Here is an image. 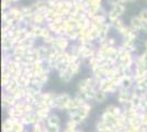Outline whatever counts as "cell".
I'll return each instance as SVG.
<instances>
[{
  "mask_svg": "<svg viewBox=\"0 0 147 132\" xmlns=\"http://www.w3.org/2000/svg\"><path fill=\"white\" fill-rule=\"evenodd\" d=\"M56 42H57L58 47H59L61 51H64V52H67V51L69 50V47H70V45H71V44H70L71 41L67 38L66 34L56 37Z\"/></svg>",
  "mask_w": 147,
  "mask_h": 132,
  "instance_id": "6da1fadb",
  "label": "cell"
},
{
  "mask_svg": "<svg viewBox=\"0 0 147 132\" xmlns=\"http://www.w3.org/2000/svg\"><path fill=\"white\" fill-rule=\"evenodd\" d=\"M111 29H112V25H111L109 22H107V23H104V24L101 25V28L99 29L98 43L103 42V41H105L107 39L109 38V32H110Z\"/></svg>",
  "mask_w": 147,
  "mask_h": 132,
  "instance_id": "7a4b0ae2",
  "label": "cell"
},
{
  "mask_svg": "<svg viewBox=\"0 0 147 132\" xmlns=\"http://www.w3.org/2000/svg\"><path fill=\"white\" fill-rule=\"evenodd\" d=\"M123 49L125 51H127L132 54H135L136 51H137V46H136V43L133 42L131 39H122V42L120 44Z\"/></svg>",
  "mask_w": 147,
  "mask_h": 132,
  "instance_id": "3957f363",
  "label": "cell"
},
{
  "mask_svg": "<svg viewBox=\"0 0 147 132\" xmlns=\"http://www.w3.org/2000/svg\"><path fill=\"white\" fill-rule=\"evenodd\" d=\"M129 26H131V29H132L134 32L140 33V32H142L143 21L140 19L138 16H133V17L131 18V20H129Z\"/></svg>",
  "mask_w": 147,
  "mask_h": 132,
  "instance_id": "277c9868",
  "label": "cell"
},
{
  "mask_svg": "<svg viewBox=\"0 0 147 132\" xmlns=\"http://www.w3.org/2000/svg\"><path fill=\"white\" fill-rule=\"evenodd\" d=\"M46 17H45V11H40L33 14V24L35 25H41L44 26L46 25Z\"/></svg>",
  "mask_w": 147,
  "mask_h": 132,
  "instance_id": "5b68a950",
  "label": "cell"
},
{
  "mask_svg": "<svg viewBox=\"0 0 147 132\" xmlns=\"http://www.w3.org/2000/svg\"><path fill=\"white\" fill-rule=\"evenodd\" d=\"M80 67H81V60L77 61V62H74V63L69 64V66H68V70H69V72H70L73 75H75V74L79 73Z\"/></svg>",
  "mask_w": 147,
  "mask_h": 132,
  "instance_id": "8992f818",
  "label": "cell"
},
{
  "mask_svg": "<svg viewBox=\"0 0 147 132\" xmlns=\"http://www.w3.org/2000/svg\"><path fill=\"white\" fill-rule=\"evenodd\" d=\"M134 77H124L123 76L122 81H121V83H120V85H121V87L123 88V89H127V88H129L132 85H133V83H134Z\"/></svg>",
  "mask_w": 147,
  "mask_h": 132,
  "instance_id": "52a82bcc",
  "label": "cell"
},
{
  "mask_svg": "<svg viewBox=\"0 0 147 132\" xmlns=\"http://www.w3.org/2000/svg\"><path fill=\"white\" fill-rule=\"evenodd\" d=\"M110 8H112L120 17H122L123 14H124V12H125V10H126V7H125L124 3H119V5H115V6L110 7Z\"/></svg>",
  "mask_w": 147,
  "mask_h": 132,
  "instance_id": "ba28073f",
  "label": "cell"
},
{
  "mask_svg": "<svg viewBox=\"0 0 147 132\" xmlns=\"http://www.w3.org/2000/svg\"><path fill=\"white\" fill-rule=\"evenodd\" d=\"M73 74L68 70V69H66V70H63V72H61L59 73V78H61V81H64V82H69L71 78H73Z\"/></svg>",
  "mask_w": 147,
  "mask_h": 132,
  "instance_id": "9c48e42d",
  "label": "cell"
},
{
  "mask_svg": "<svg viewBox=\"0 0 147 132\" xmlns=\"http://www.w3.org/2000/svg\"><path fill=\"white\" fill-rule=\"evenodd\" d=\"M87 7H92L94 9H100L102 8V0H89Z\"/></svg>",
  "mask_w": 147,
  "mask_h": 132,
  "instance_id": "30bf717a",
  "label": "cell"
},
{
  "mask_svg": "<svg viewBox=\"0 0 147 132\" xmlns=\"http://www.w3.org/2000/svg\"><path fill=\"white\" fill-rule=\"evenodd\" d=\"M94 98H96V100L99 101V102H102V101L107 98V94H105V91L101 90V89H99V90H97V93H96Z\"/></svg>",
  "mask_w": 147,
  "mask_h": 132,
  "instance_id": "8fae6325",
  "label": "cell"
},
{
  "mask_svg": "<svg viewBox=\"0 0 147 132\" xmlns=\"http://www.w3.org/2000/svg\"><path fill=\"white\" fill-rule=\"evenodd\" d=\"M137 16L140 17V19H141L142 21H146V22H147V8L142 9L141 11L138 12V14H137Z\"/></svg>",
  "mask_w": 147,
  "mask_h": 132,
  "instance_id": "7c38bea8",
  "label": "cell"
},
{
  "mask_svg": "<svg viewBox=\"0 0 147 132\" xmlns=\"http://www.w3.org/2000/svg\"><path fill=\"white\" fill-rule=\"evenodd\" d=\"M51 34H52L51 30H49V28L46 26V25H44V28H43V34H42V39H41V40H44V39L47 38L49 35H51Z\"/></svg>",
  "mask_w": 147,
  "mask_h": 132,
  "instance_id": "4fadbf2b",
  "label": "cell"
},
{
  "mask_svg": "<svg viewBox=\"0 0 147 132\" xmlns=\"http://www.w3.org/2000/svg\"><path fill=\"white\" fill-rule=\"evenodd\" d=\"M105 42L108 44V46H117V40L114 38H108L105 40Z\"/></svg>",
  "mask_w": 147,
  "mask_h": 132,
  "instance_id": "5bb4252c",
  "label": "cell"
},
{
  "mask_svg": "<svg viewBox=\"0 0 147 132\" xmlns=\"http://www.w3.org/2000/svg\"><path fill=\"white\" fill-rule=\"evenodd\" d=\"M107 2H108V5L110 7H113L115 6V5H119V3H122L121 0H107Z\"/></svg>",
  "mask_w": 147,
  "mask_h": 132,
  "instance_id": "9a60e30c",
  "label": "cell"
},
{
  "mask_svg": "<svg viewBox=\"0 0 147 132\" xmlns=\"http://www.w3.org/2000/svg\"><path fill=\"white\" fill-rule=\"evenodd\" d=\"M142 32L147 34V22L146 21H143V26H142Z\"/></svg>",
  "mask_w": 147,
  "mask_h": 132,
  "instance_id": "2e32d148",
  "label": "cell"
},
{
  "mask_svg": "<svg viewBox=\"0 0 147 132\" xmlns=\"http://www.w3.org/2000/svg\"><path fill=\"white\" fill-rule=\"evenodd\" d=\"M145 51H147V40L145 41Z\"/></svg>",
  "mask_w": 147,
  "mask_h": 132,
  "instance_id": "e0dca14e",
  "label": "cell"
},
{
  "mask_svg": "<svg viewBox=\"0 0 147 132\" xmlns=\"http://www.w3.org/2000/svg\"><path fill=\"white\" fill-rule=\"evenodd\" d=\"M134 1H136V0H129V2H134Z\"/></svg>",
  "mask_w": 147,
  "mask_h": 132,
  "instance_id": "ac0fdd59",
  "label": "cell"
}]
</instances>
